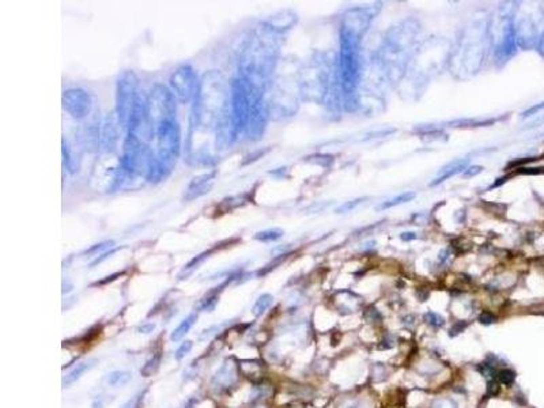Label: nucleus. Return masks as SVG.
Masks as SVG:
<instances>
[{"instance_id":"7","label":"nucleus","mask_w":544,"mask_h":408,"mask_svg":"<svg viewBox=\"0 0 544 408\" xmlns=\"http://www.w3.org/2000/svg\"><path fill=\"white\" fill-rule=\"evenodd\" d=\"M199 79L191 66H180L170 76V91L177 101L188 103L195 99L199 90Z\"/></svg>"},{"instance_id":"31","label":"nucleus","mask_w":544,"mask_h":408,"mask_svg":"<svg viewBox=\"0 0 544 408\" xmlns=\"http://www.w3.org/2000/svg\"><path fill=\"white\" fill-rule=\"evenodd\" d=\"M425 320L427 321L430 325H433V327H441V325H444V318H442L441 316H438L437 313H433V312L426 314Z\"/></svg>"},{"instance_id":"17","label":"nucleus","mask_w":544,"mask_h":408,"mask_svg":"<svg viewBox=\"0 0 544 408\" xmlns=\"http://www.w3.org/2000/svg\"><path fill=\"white\" fill-rule=\"evenodd\" d=\"M97 362L98 361H97L96 358H92V359H88V361H83L76 364L75 368L72 369L71 372L68 373L67 376L63 378V386H70V385H72L74 382H76L80 377L83 376L84 373L92 370V369L96 366Z\"/></svg>"},{"instance_id":"44","label":"nucleus","mask_w":544,"mask_h":408,"mask_svg":"<svg viewBox=\"0 0 544 408\" xmlns=\"http://www.w3.org/2000/svg\"><path fill=\"white\" fill-rule=\"evenodd\" d=\"M196 404H198V400H195V399H189V400L184 404V408H193Z\"/></svg>"},{"instance_id":"12","label":"nucleus","mask_w":544,"mask_h":408,"mask_svg":"<svg viewBox=\"0 0 544 408\" xmlns=\"http://www.w3.org/2000/svg\"><path fill=\"white\" fill-rule=\"evenodd\" d=\"M215 177H216V171H210V173L196 176L195 179H192V181L189 182V185H188L187 190H185V195H184V200L185 202H192V200H195V199L204 196L208 192H211L215 184Z\"/></svg>"},{"instance_id":"3","label":"nucleus","mask_w":544,"mask_h":408,"mask_svg":"<svg viewBox=\"0 0 544 408\" xmlns=\"http://www.w3.org/2000/svg\"><path fill=\"white\" fill-rule=\"evenodd\" d=\"M365 16L361 11L359 15H355V11L351 12V16H347L340 30V78H342L343 90L347 95L355 93V89L359 82V40L366 26L363 24Z\"/></svg>"},{"instance_id":"14","label":"nucleus","mask_w":544,"mask_h":408,"mask_svg":"<svg viewBox=\"0 0 544 408\" xmlns=\"http://www.w3.org/2000/svg\"><path fill=\"white\" fill-rule=\"evenodd\" d=\"M468 158L454 159V161H452V162L440 169V171H438L437 176H436V179L430 182V186H436L438 185V184H442L444 181L452 179V177H454V176L459 175V173H464V170L468 167Z\"/></svg>"},{"instance_id":"34","label":"nucleus","mask_w":544,"mask_h":408,"mask_svg":"<svg viewBox=\"0 0 544 408\" xmlns=\"http://www.w3.org/2000/svg\"><path fill=\"white\" fill-rule=\"evenodd\" d=\"M483 171V166H479V165H473V166H468L464 170V177H473V176L479 175Z\"/></svg>"},{"instance_id":"38","label":"nucleus","mask_w":544,"mask_h":408,"mask_svg":"<svg viewBox=\"0 0 544 408\" xmlns=\"http://www.w3.org/2000/svg\"><path fill=\"white\" fill-rule=\"evenodd\" d=\"M498 392H499V386H498V382H496V381H490L489 386H487V393H489L490 396H491V395H493V396H495V395Z\"/></svg>"},{"instance_id":"5","label":"nucleus","mask_w":544,"mask_h":408,"mask_svg":"<svg viewBox=\"0 0 544 408\" xmlns=\"http://www.w3.org/2000/svg\"><path fill=\"white\" fill-rule=\"evenodd\" d=\"M151 139L155 140V157L167 176L175 167L181 148V132L177 120L158 128Z\"/></svg>"},{"instance_id":"4","label":"nucleus","mask_w":544,"mask_h":408,"mask_svg":"<svg viewBox=\"0 0 544 408\" xmlns=\"http://www.w3.org/2000/svg\"><path fill=\"white\" fill-rule=\"evenodd\" d=\"M176 98L170 89L163 84L153 88L147 97V123L151 138L158 128L176 121Z\"/></svg>"},{"instance_id":"21","label":"nucleus","mask_w":544,"mask_h":408,"mask_svg":"<svg viewBox=\"0 0 544 408\" xmlns=\"http://www.w3.org/2000/svg\"><path fill=\"white\" fill-rule=\"evenodd\" d=\"M415 196H417V194H415V192H403V194L397 195V196H395V198L388 199L386 202L381 203V204H380V206L377 207V210L378 211L389 210V208H392V207L400 206V204H404V203L411 202V200H412V199L415 198Z\"/></svg>"},{"instance_id":"6","label":"nucleus","mask_w":544,"mask_h":408,"mask_svg":"<svg viewBox=\"0 0 544 408\" xmlns=\"http://www.w3.org/2000/svg\"><path fill=\"white\" fill-rule=\"evenodd\" d=\"M139 80L132 71L124 72L117 80L116 88V113L119 117L121 130L127 131L131 120L132 112L136 105L139 93H138Z\"/></svg>"},{"instance_id":"8","label":"nucleus","mask_w":544,"mask_h":408,"mask_svg":"<svg viewBox=\"0 0 544 408\" xmlns=\"http://www.w3.org/2000/svg\"><path fill=\"white\" fill-rule=\"evenodd\" d=\"M230 111L235 127L241 134L245 131L250 112V99L248 90L241 78H235L230 83Z\"/></svg>"},{"instance_id":"11","label":"nucleus","mask_w":544,"mask_h":408,"mask_svg":"<svg viewBox=\"0 0 544 408\" xmlns=\"http://www.w3.org/2000/svg\"><path fill=\"white\" fill-rule=\"evenodd\" d=\"M267 120H268V109L263 99L250 102V112L249 119H248L245 132L248 138L252 140H257L263 136L264 130L267 127Z\"/></svg>"},{"instance_id":"26","label":"nucleus","mask_w":544,"mask_h":408,"mask_svg":"<svg viewBox=\"0 0 544 408\" xmlns=\"http://www.w3.org/2000/svg\"><path fill=\"white\" fill-rule=\"evenodd\" d=\"M282 235H283V230L268 229V230H264V231L257 233L256 235H254V238H256L257 241H262V242H272V241L279 240Z\"/></svg>"},{"instance_id":"24","label":"nucleus","mask_w":544,"mask_h":408,"mask_svg":"<svg viewBox=\"0 0 544 408\" xmlns=\"http://www.w3.org/2000/svg\"><path fill=\"white\" fill-rule=\"evenodd\" d=\"M272 301H274V297H272L271 294H263V295L258 297V299L256 301L253 308H252V313H253L256 317H260V316L272 305Z\"/></svg>"},{"instance_id":"9","label":"nucleus","mask_w":544,"mask_h":408,"mask_svg":"<svg viewBox=\"0 0 544 408\" xmlns=\"http://www.w3.org/2000/svg\"><path fill=\"white\" fill-rule=\"evenodd\" d=\"M120 130L121 125L116 111L107 113L105 119L101 121V127H99V148L105 154H113L116 151L120 138Z\"/></svg>"},{"instance_id":"10","label":"nucleus","mask_w":544,"mask_h":408,"mask_svg":"<svg viewBox=\"0 0 544 408\" xmlns=\"http://www.w3.org/2000/svg\"><path fill=\"white\" fill-rule=\"evenodd\" d=\"M63 108L74 119H84L92 111V98L82 89H68L63 94Z\"/></svg>"},{"instance_id":"22","label":"nucleus","mask_w":544,"mask_h":408,"mask_svg":"<svg viewBox=\"0 0 544 408\" xmlns=\"http://www.w3.org/2000/svg\"><path fill=\"white\" fill-rule=\"evenodd\" d=\"M495 121H496V119H485V120L464 119V120H456V121H450V123H448V125H450V127H489V125H493Z\"/></svg>"},{"instance_id":"29","label":"nucleus","mask_w":544,"mask_h":408,"mask_svg":"<svg viewBox=\"0 0 544 408\" xmlns=\"http://www.w3.org/2000/svg\"><path fill=\"white\" fill-rule=\"evenodd\" d=\"M367 198H358V199H354V200H350V202H346L344 204H342V206H339L338 208H336V212L338 214H346V212H350V211H353L355 210L361 203H363Z\"/></svg>"},{"instance_id":"37","label":"nucleus","mask_w":544,"mask_h":408,"mask_svg":"<svg viewBox=\"0 0 544 408\" xmlns=\"http://www.w3.org/2000/svg\"><path fill=\"white\" fill-rule=\"evenodd\" d=\"M155 328V324L154 323H146V324H142L138 328V332L139 333H144V335H147V333H151L153 331H154Z\"/></svg>"},{"instance_id":"13","label":"nucleus","mask_w":544,"mask_h":408,"mask_svg":"<svg viewBox=\"0 0 544 408\" xmlns=\"http://www.w3.org/2000/svg\"><path fill=\"white\" fill-rule=\"evenodd\" d=\"M237 378H238L237 364L229 361L226 363H223L218 372L215 373V376L212 377V386L215 389H219V391L229 389L235 384Z\"/></svg>"},{"instance_id":"2","label":"nucleus","mask_w":544,"mask_h":408,"mask_svg":"<svg viewBox=\"0 0 544 408\" xmlns=\"http://www.w3.org/2000/svg\"><path fill=\"white\" fill-rule=\"evenodd\" d=\"M193 101L192 127L215 131L230 102V84L221 72L208 71L203 75Z\"/></svg>"},{"instance_id":"35","label":"nucleus","mask_w":544,"mask_h":408,"mask_svg":"<svg viewBox=\"0 0 544 408\" xmlns=\"http://www.w3.org/2000/svg\"><path fill=\"white\" fill-rule=\"evenodd\" d=\"M479 321H481L482 324L489 325L495 321V316H493V314L489 313V312H485V313H482L481 316H479Z\"/></svg>"},{"instance_id":"47","label":"nucleus","mask_w":544,"mask_h":408,"mask_svg":"<svg viewBox=\"0 0 544 408\" xmlns=\"http://www.w3.org/2000/svg\"><path fill=\"white\" fill-rule=\"evenodd\" d=\"M342 408H358L357 404L355 403H353V401H349V403H346V404L343 405Z\"/></svg>"},{"instance_id":"30","label":"nucleus","mask_w":544,"mask_h":408,"mask_svg":"<svg viewBox=\"0 0 544 408\" xmlns=\"http://www.w3.org/2000/svg\"><path fill=\"white\" fill-rule=\"evenodd\" d=\"M192 347H193V343H192L191 340H185L184 343H181V346H180L179 349L176 350V354H175L176 359H177V361H181L183 358L187 357L188 354L191 353Z\"/></svg>"},{"instance_id":"27","label":"nucleus","mask_w":544,"mask_h":408,"mask_svg":"<svg viewBox=\"0 0 544 408\" xmlns=\"http://www.w3.org/2000/svg\"><path fill=\"white\" fill-rule=\"evenodd\" d=\"M216 304H218V295L215 293H210L207 294L206 297L199 302L198 309L202 310V312H212V310L215 309Z\"/></svg>"},{"instance_id":"46","label":"nucleus","mask_w":544,"mask_h":408,"mask_svg":"<svg viewBox=\"0 0 544 408\" xmlns=\"http://www.w3.org/2000/svg\"><path fill=\"white\" fill-rule=\"evenodd\" d=\"M539 52H540L541 56H543V57H544V34H543V36H541L540 42H539Z\"/></svg>"},{"instance_id":"23","label":"nucleus","mask_w":544,"mask_h":408,"mask_svg":"<svg viewBox=\"0 0 544 408\" xmlns=\"http://www.w3.org/2000/svg\"><path fill=\"white\" fill-rule=\"evenodd\" d=\"M115 248V242L113 241H103V242H99V244H96V245H93L92 248H89L86 252L83 253L84 257H88V259H92V257H99V256H102L103 253H106L107 250H111Z\"/></svg>"},{"instance_id":"28","label":"nucleus","mask_w":544,"mask_h":408,"mask_svg":"<svg viewBox=\"0 0 544 408\" xmlns=\"http://www.w3.org/2000/svg\"><path fill=\"white\" fill-rule=\"evenodd\" d=\"M496 378H498L499 384L512 385L514 380H516V373L510 370V369H504V370H499L496 373Z\"/></svg>"},{"instance_id":"25","label":"nucleus","mask_w":544,"mask_h":408,"mask_svg":"<svg viewBox=\"0 0 544 408\" xmlns=\"http://www.w3.org/2000/svg\"><path fill=\"white\" fill-rule=\"evenodd\" d=\"M159 363H161V355H159V354H155V355H153V358H150V359L143 364V368L140 369V374L143 377L153 376V374L158 370Z\"/></svg>"},{"instance_id":"1","label":"nucleus","mask_w":544,"mask_h":408,"mask_svg":"<svg viewBox=\"0 0 544 408\" xmlns=\"http://www.w3.org/2000/svg\"><path fill=\"white\" fill-rule=\"evenodd\" d=\"M278 47L268 29L254 32L240 59V78L248 89L263 93L274 70Z\"/></svg>"},{"instance_id":"33","label":"nucleus","mask_w":544,"mask_h":408,"mask_svg":"<svg viewBox=\"0 0 544 408\" xmlns=\"http://www.w3.org/2000/svg\"><path fill=\"white\" fill-rule=\"evenodd\" d=\"M117 250H119V249H117V248H113V249H111V250H107L106 253H103V254H102V256H99V257L94 259V260H93V262H92V264H90V266H92V267H94V266H97V264H99V263H102V262H105V260H106V259H109V257H111L112 254H115V253H116V252H117Z\"/></svg>"},{"instance_id":"20","label":"nucleus","mask_w":544,"mask_h":408,"mask_svg":"<svg viewBox=\"0 0 544 408\" xmlns=\"http://www.w3.org/2000/svg\"><path fill=\"white\" fill-rule=\"evenodd\" d=\"M196 320H198V314H189L185 320H183L181 323H180L179 325H177V328L171 332V336L170 339L173 341H180L181 339H183L185 335H187L188 332H189V329L193 327V324L196 323Z\"/></svg>"},{"instance_id":"41","label":"nucleus","mask_w":544,"mask_h":408,"mask_svg":"<svg viewBox=\"0 0 544 408\" xmlns=\"http://www.w3.org/2000/svg\"><path fill=\"white\" fill-rule=\"evenodd\" d=\"M136 403H138V397H132L131 400H128L125 404L121 405V408H135L136 407Z\"/></svg>"},{"instance_id":"18","label":"nucleus","mask_w":544,"mask_h":408,"mask_svg":"<svg viewBox=\"0 0 544 408\" xmlns=\"http://www.w3.org/2000/svg\"><path fill=\"white\" fill-rule=\"evenodd\" d=\"M518 32H520V36L518 38L520 40H525V47H533L535 42L537 40V30L535 28V25L531 22V20H523L518 28Z\"/></svg>"},{"instance_id":"16","label":"nucleus","mask_w":544,"mask_h":408,"mask_svg":"<svg viewBox=\"0 0 544 408\" xmlns=\"http://www.w3.org/2000/svg\"><path fill=\"white\" fill-rule=\"evenodd\" d=\"M516 45H517V36H516V29L513 28V24H509L506 28H505V34L504 40H502V44L499 47V53L502 57H510V56L514 55L516 52Z\"/></svg>"},{"instance_id":"19","label":"nucleus","mask_w":544,"mask_h":408,"mask_svg":"<svg viewBox=\"0 0 544 408\" xmlns=\"http://www.w3.org/2000/svg\"><path fill=\"white\" fill-rule=\"evenodd\" d=\"M132 380L131 372L128 370H115V372H111L106 376L105 381L109 386H113V388H119V386H125V385Z\"/></svg>"},{"instance_id":"39","label":"nucleus","mask_w":544,"mask_h":408,"mask_svg":"<svg viewBox=\"0 0 544 408\" xmlns=\"http://www.w3.org/2000/svg\"><path fill=\"white\" fill-rule=\"evenodd\" d=\"M465 327H467V324H465V323H457V324L453 325V328L450 329V335H452V336H454V335H457L459 332H461V331H463V329H464Z\"/></svg>"},{"instance_id":"45","label":"nucleus","mask_w":544,"mask_h":408,"mask_svg":"<svg viewBox=\"0 0 544 408\" xmlns=\"http://www.w3.org/2000/svg\"><path fill=\"white\" fill-rule=\"evenodd\" d=\"M92 408H103V403L102 400H99V399H97V400H94L92 403Z\"/></svg>"},{"instance_id":"36","label":"nucleus","mask_w":544,"mask_h":408,"mask_svg":"<svg viewBox=\"0 0 544 408\" xmlns=\"http://www.w3.org/2000/svg\"><path fill=\"white\" fill-rule=\"evenodd\" d=\"M433 408H456L452 401L446 400V399H440V400L434 401Z\"/></svg>"},{"instance_id":"43","label":"nucleus","mask_w":544,"mask_h":408,"mask_svg":"<svg viewBox=\"0 0 544 408\" xmlns=\"http://www.w3.org/2000/svg\"><path fill=\"white\" fill-rule=\"evenodd\" d=\"M71 290H72V285H71V283H70V282H68V281L64 282V285H63V293H64V294H67V293H70V291H71Z\"/></svg>"},{"instance_id":"40","label":"nucleus","mask_w":544,"mask_h":408,"mask_svg":"<svg viewBox=\"0 0 544 408\" xmlns=\"http://www.w3.org/2000/svg\"><path fill=\"white\" fill-rule=\"evenodd\" d=\"M400 238L403 241H412L417 238V233H412V231H407V233H401Z\"/></svg>"},{"instance_id":"15","label":"nucleus","mask_w":544,"mask_h":408,"mask_svg":"<svg viewBox=\"0 0 544 408\" xmlns=\"http://www.w3.org/2000/svg\"><path fill=\"white\" fill-rule=\"evenodd\" d=\"M61 150H63L64 169H66L68 173H76V171L79 170V154L72 148V146H70V143H68L66 139H63V147H61Z\"/></svg>"},{"instance_id":"32","label":"nucleus","mask_w":544,"mask_h":408,"mask_svg":"<svg viewBox=\"0 0 544 408\" xmlns=\"http://www.w3.org/2000/svg\"><path fill=\"white\" fill-rule=\"evenodd\" d=\"M544 109V101L540 103H537V105H533V106H531L529 109H527V111L523 112V117H529V116H533V115H537L539 112L543 111Z\"/></svg>"},{"instance_id":"42","label":"nucleus","mask_w":544,"mask_h":408,"mask_svg":"<svg viewBox=\"0 0 544 408\" xmlns=\"http://www.w3.org/2000/svg\"><path fill=\"white\" fill-rule=\"evenodd\" d=\"M541 124H544V117L535 120V121H532L531 124H528V127H525V128H535V127H537V125H541Z\"/></svg>"}]
</instances>
